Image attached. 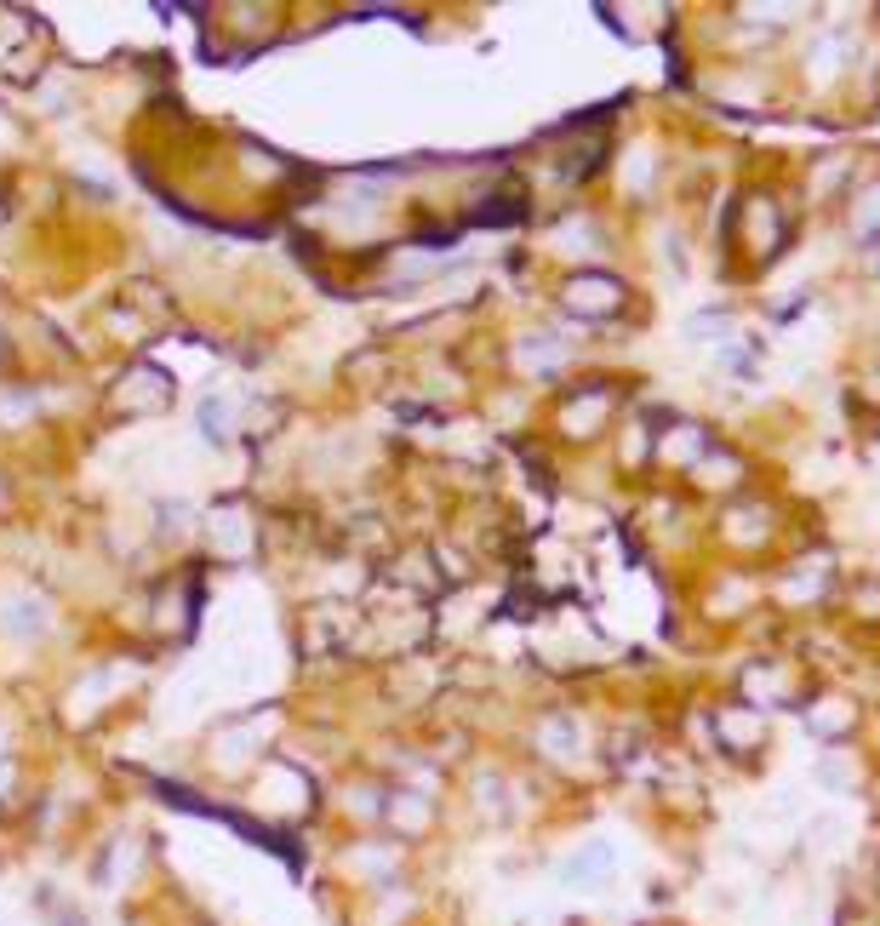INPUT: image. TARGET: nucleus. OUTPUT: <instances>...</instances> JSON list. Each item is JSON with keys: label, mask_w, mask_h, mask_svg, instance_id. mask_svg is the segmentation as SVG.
Wrapping results in <instances>:
<instances>
[{"label": "nucleus", "mask_w": 880, "mask_h": 926, "mask_svg": "<svg viewBox=\"0 0 880 926\" xmlns=\"http://www.w3.org/2000/svg\"><path fill=\"white\" fill-rule=\"evenodd\" d=\"M0 749H6V732H0Z\"/></svg>", "instance_id": "f03ea898"}, {"label": "nucleus", "mask_w": 880, "mask_h": 926, "mask_svg": "<svg viewBox=\"0 0 880 926\" xmlns=\"http://www.w3.org/2000/svg\"><path fill=\"white\" fill-rule=\"evenodd\" d=\"M612 869H618V852H612L606 841H589L578 858L566 864V875H572V881H606Z\"/></svg>", "instance_id": "f257e3e1"}]
</instances>
